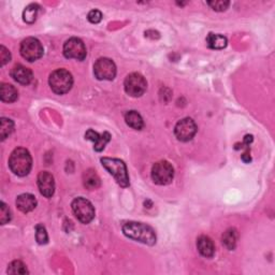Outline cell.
Masks as SVG:
<instances>
[{
    "instance_id": "5",
    "label": "cell",
    "mask_w": 275,
    "mask_h": 275,
    "mask_svg": "<svg viewBox=\"0 0 275 275\" xmlns=\"http://www.w3.org/2000/svg\"><path fill=\"white\" fill-rule=\"evenodd\" d=\"M73 214L82 224H90L95 218V209L91 201L85 198H75L71 203Z\"/></svg>"
},
{
    "instance_id": "23",
    "label": "cell",
    "mask_w": 275,
    "mask_h": 275,
    "mask_svg": "<svg viewBox=\"0 0 275 275\" xmlns=\"http://www.w3.org/2000/svg\"><path fill=\"white\" fill-rule=\"evenodd\" d=\"M0 137L2 140H6L9 136H10L14 130V123L10 119H2V127H0Z\"/></svg>"
},
{
    "instance_id": "18",
    "label": "cell",
    "mask_w": 275,
    "mask_h": 275,
    "mask_svg": "<svg viewBox=\"0 0 275 275\" xmlns=\"http://www.w3.org/2000/svg\"><path fill=\"white\" fill-rule=\"evenodd\" d=\"M227 38L217 33H209L207 38V44L210 49L223 50L227 47Z\"/></svg>"
},
{
    "instance_id": "15",
    "label": "cell",
    "mask_w": 275,
    "mask_h": 275,
    "mask_svg": "<svg viewBox=\"0 0 275 275\" xmlns=\"http://www.w3.org/2000/svg\"><path fill=\"white\" fill-rule=\"evenodd\" d=\"M16 207L23 213H29L37 207V199L31 193L20 194L16 199Z\"/></svg>"
},
{
    "instance_id": "4",
    "label": "cell",
    "mask_w": 275,
    "mask_h": 275,
    "mask_svg": "<svg viewBox=\"0 0 275 275\" xmlns=\"http://www.w3.org/2000/svg\"><path fill=\"white\" fill-rule=\"evenodd\" d=\"M49 83L52 91L57 95H64L68 93L73 85V77L68 70L57 69L52 72L49 78Z\"/></svg>"
},
{
    "instance_id": "6",
    "label": "cell",
    "mask_w": 275,
    "mask_h": 275,
    "mask_svg": "<svg viewBox=\"0 0 275 275\" xmlns=\"http://www.w3.org/2000/svg\"><path fill=\"white\" fill-rule=\"evenodd\" d=\"M174 177V169L172 165L167 161L156 163L152 168V179L157 185L170 184Z\"/></svg>"
},
{
    "instance_id": "19",
    "label": "cell",
    "mask_w": 275,
    "mask_h": 275,
    "mask_svg": "<svg viewBox=\"0 0 275 275\" xmlns=\"http://www.w3.org/2000/svg\"><path fill=\"white\" fill-rule=\"evenodd\" d=\"M125 121L126 124L136 130H141L144 127V122L141 115L137 111H128L125 114Z\"/></svg>"
},
{
    "instance_id": "3",
    "label": "cell",
    "mask_w": 275,
    "mask_h": 275,
    "mask_svg": "<svg viewBox=\"0 0 275 275\" xmlns=\"http://www.w3.org/2000/svg\"><path fill=\"white\" fill-rule=\"evenodd\" d=\"M101 164L104 167V169L114 177L121 187H128L130 182L125 163L117 158L103 157L101 158Z\"/></svg>"
},
{
    "instance_id": "2",
    "label": "cell",
    "mask_w": 275,
    "mask_h": 275,
    "mask_svg": "<svg viewBox=\"0 0 275 275\" xmlns=\"http://www.w3.org/2000/svg\"><path fill=\"white\" fill-rule=\"evenodd\" d=\"M9 167H10L11 171L16 175H27L30 172L32 167V158L30 153L23 147L15 148L10 158H9Z\"/></svg>"
},
{
    "instance_id": "9",
    "label": "cell",
    "mask_w": 275,
    "mask_h": 275,
    "mask_svg": "<svg viewBox=\"0 0 275 275\" xmlns=\"http://www.w3.org/2000/svg\"><path fill=\"white\" fill-rule=\"evenodd\" d=\"M94 74L100 81H112L116 75V66L110 58H99L94 65Z\"/></svg>"
},
{
    "instance_id": "17",
    "label": "cell",
    "mask_w": 275,
    "mask_h": 275,
    "mask_svg": "<svg viewBox=\"0 0 275 275\" xmlns=\"http://www.w3.org/2000/svg\"><path fill=\"white\" fill-rule=\"evenodd\" d=\"M17 97H19V93H17L16 88L13 85L7 83L2 84V87H0V98H2L4 102H14L17 99Z\"/></svg>"
},
{
    "instance_id": "16",
    "label": "cell",
    "mask_w": 275,
    "mask_h": 275,
    "mask_svg": "<svg viewBox=\"0 0 275 275\" xmlns=\"http://www.w3.org/2000/svg\"><path fill=\"white\" fill-rule=\"evenodd\" d=\"M197 248L199 253L206 258H211L215 254L214 243H213L212 239L207 235H201L198 238Z\"/></svg>"
},
{
    "instance_id": "1",
    "label": "cell",
    "mask_w": 275,
    "mask_h": 275,
    "mask_svg": "<svg viewBox=\"0 0 275 275\" xmlns=\"http://www.w3.org/2000/svg\"><path fill=\"white\" fill-rule=\"evenodd\" d=\"M123 232L127 238L135 240L137 242L153 246L156 244V233L155 230L143 223H137V221H128L124 224Z\"/></svg>"
},
{
    "instance_id": "8",
    "label": "cell",
    "mask_w": 275,
    "mask_h": 275,
    "mask_svg": "<svg viewBox=\"0 0 275 275\" xmlns=\"http://www.w3.org/2000/svg\"><path fill=\"white\" fill-rule=\"evenodd\" d=\"M124 87H125V92L131 97H141L146 92L147 83L144 76L140 73H131L127 75L124 82Z\"/></svg>"
},
{
    "instance_id": "7",
    "label": "cell",
    "mask_w": 275,
    "mask_h": 275,
    "mask_svg": "<svg viewBox=\"0 0 275 275\" xmlns=\"http://www.w3.org/2000/svg\"><path fill=\"white\" fill-rule=\"evenodd\" d=\"M21 55L29 63L40 59L43 56V47L41 42L35 38H27L21 43Z\"/></svg>"
},
{
    "instance_id": "27",
    "label": "cell",
    "mask_w": 275,
    "mask_h": 275,
    "mask_svg": "<svg viewBox=\"0 0 275 275\" xmlns=\"http://www.w3.org/2000/svg\"><path fill=\"white\" fill-rule=\"evenodd\" d=\"M208 5L213 9V10L221 12V11H226L230 3L229 2H223V0H220V2H209Z\"/></svg>"
},
{
    "instance_id": "22",
    "label": "cell",
    "mask_w": 275,
    "mask_h": 275,
    "mask_svg": "<svg viewBox=\"0 0 275 275\" xmlns=\"http://www.w3.org/2000/svg\"><path fill=\"white\" fill-rule=\"evenodd\" d=\"M40 10V7L37 4H30L25 8L23 12V20L27 24H33L37 20L38 12Z\"/></svg>"
},
{
    "instance_id": "25",
    "label": "cell",
    "mask_w": 275,
    "mask_h": 275,
    "mask_svg": "<svg viewBox=\"0 0 275 275\" xmlns=\"http://www.w3.org/2000/svg\"><path fill=\"white\" fill-rule=\"evenodd\" d=\"M35 240L41 245L47 244L49 242V237L46 228L42 225H38L35 227Z\"/></svg>"
},
{
    "instance_id": "21",
    "label": "cell",
    "mask_w": 275,
    "mask_h": 275,
    "mask_svg": "<svg viewBox=\"0 0 275 275\" xmlns=\"http://www.w3.org/2000/svg\"><path fill=\"white\" fill-rule=\"evenodd\" d=\"M84 185L88 189H96L100 186V177L94 170H87L84 173Z\"/></svg>"
},
{
    "instance_id": "10",
    "label": "cell",
    "mask_w": 275,
    "mask_h": 275,
    "mask_svg": "<svg viewBox=\"0 0 275 275\" xmlns=\"http://www.w3.org/2000/svg\"><path fill=\"white\" fill-rule=\"evenodd\" d=\"M64 55L68 59L82 61L86 58L87 52L84 42L78 38H71L64 44Z\"/></svg>"
},
{
    "instance_id": "14",
    "label": "cell",
    "mask_w": 275,
    "mask_h": 275,
    "mask_svg": "<svg viewBox=\"0 0 275 275\" xmlns=\"http://www.w3.org/2000/svg\"><path fill=\"white\" fill-rule=\"evenodd\" d=\"M11 75L14 78V81L23 85H28L32 81L31 70L23 65L14 66L11 71Z\"/></svg>"
},
{
    "instance_id": "30",
    "label": "cell",
    "mask_w": 275,
    "mask_h": 275,
    "mask_svg": "<svg viewBox=\"0 0 275 275\" xmlns=\"http://www.w3.org/2000/svg\"><path fill=\"white\" fill-rule=\"evenodd\" d=\"M242 161H243L244 163H246V164H248V163H251V162H252V157H251V155H250V152H248V149H247L246 152L242 155Z\"/></svg>"
},
{
    "instance_id": "12",
    "label": "cell",
    "mask_w": 275,
    "mask_h": 275,
    "mask_svg": "<svg viewBox=\"0 0 275 275\" xmlns=\"http://www.w3.org/2000/svg\"><path fill=\"white\" fill-rule=\"evenodd\" d=\"M38 187L40 193L46 198H51L55 192V181L48 171H42L38 175Z\"/></svg>"
},
{
    "instance_id": "13",
    "label": "cell",
    "mask_w": 275,
    "mask_h": 275,
    "mask_svg": "<svg viewBox=\"0 0 275 275\" xmlns=\"http://www.w3.org/2000/svg\"><path fill=\"white\" fill-rule=\"evenodd\" d=\"M85 138L93 142L94 149L96 152H101V150L104 149L105 145L110 142L111 135L106 131L103 132V134H98V132L94 131L93 129H88L85 134Z\"/></svg>"
},
{
    "instance_id": "28",
    "label": "cell",
    "mask_w": 275,
    "mask_h": 275,
    "mask_svg": "<svg viewBox=\"0 0 275 275\" xmlns=\"http://www.w3.org/2000/svg\"><path fill=\"white\" fill-rule=\"evenodd\" d=\"M11 59L10 51L7 50L4 46L0 47V65L5 66L7 63H9Z\"/></svg>"
},
{
    "instance_id": "20",
    "label": "cell",
    "mask_w": 275,
    "mask_h": 275,
    "mask_svg": "<svg viewBox=\"0 0 275 275\" xmlns=\"http://www.w3.org/2000/svg\"><path fill=\"white\" fill-rule=\"evenodd\" d=\"M221 241L223 244L228 248V250L232 251L237 246L238 242V231L234 228H230L227 231L224 232L223 237H221Z\"/></svg>"
},
{
    "instance_id": "24",
    "label": "cell",
    "mask_w": 275,
    "mask_h": 275,
    "mask_svg": "<svg viewBox=\"0 0 275 275\" xmlns=\"http://www.w3.org/2000/svg\"><path fill=\"white\" fill-rule=\"evenodd\" d=\"M8 273L9 274H27L28 270L26 268V265L20 261V260H15L9 264L8 268Z\"/></svg>"
},
{
    "instance_id": "26",
    "label": "cell",
    "mask_w": 275,
    "mask_h": 275,
    "mask_svg": "<svg viewBox=\"0 0 275 275\" xmlns=\"http://www.w3.org/2000/svg\"><path fill=\"white\" fill-rule=\"evenodd\" d=\"M11 211L5 202L0 203V223L2 225L8 224L11 220Z\"/></svg>"
},
{
    "instance_id": "29",
    "label": "cell",
    "mask_w": 275,
    "mask_h": 275,
    "mask_svg": "<svg viewBox=\"0 0 275 275\" xmlns=\"http://www.w3.org/2000/svg\"><path fill=\"white\" fill-rule=\"evenodd\" d=\"M87 19L93 24H98L102 20V13L99 10H92L88 13Z\"/></svg>"
},
{
    "instance_id": "11",
    "label": "cell",
    "mask_w": 275,
    "mask_h": 275,
    "mask_svg": "<svg viewBox=\"0 0 275 275\" xmlns=\"http://www.w3.org/2000/svg\"><path fill=\"white\" fill-rule=\"evenodd\" d=\"M197 132V125L191 119H183L174 127V134L177 140L182 142L190 141Z\"/></svg>"
}]
</instances>
